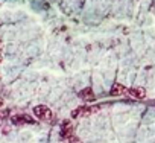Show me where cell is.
<instances>
[{"label": "cell", "mask_w": 155, "mask_h": 143, "mask_svg": "<svg viewBox=\"0 0 155 143\" xmlns=\"http://www.w3.org/2000/svg\"><path fill=\"white\" fill-rule=\"evenodd\" d=\"M34 114H35L37 117L43 119V120H50V119H52V111H50V108L46 107V105H37V107L34 108Z\"/></svg>", "instance_id": "1"}, {"label": "cell", "mask_w": 155, "mask_h": 143, "mask_svg": "<svg viewBox=\"0 0 155 143\" xmlns=\"http://www.w3.org/2000/svg\"><path fill=\"white\" fill-rule=\"evenodd\" d=\"M93 110L88 107V105H84V107H79V108H76L74 111H71V117L73 119H78V117H85L91 113Z\"/></svg>", "instance_id": "2"}, {"label": "cell", "mask_w": 155, "mask_h": 143, "mask_svg": "<svg viewBox=\"0 0 155 143\" xmlns=\"http://www.w3.org/2000/svg\"><path fill=\"white\" fill-rule=\"evenodd\" d=\"M11 120L15 125H20V123H34V119L29 117V116H26V114H15V116L11 117Z\"/></svg>", "instance_id": "3"}, {"label": "cell", "mask_w": 155, "mask_h": 143, "mask_svg": "<svg viewBox=\"0 0 155 143\" xmlns=\"http://www.w3.org/2000/svg\"><path fill=\"white\" fill-rule=\"evenodd\" d=\"M128 95L129 96H132L134 99H144L146 98V91L143 90V88H129L128 90Z\"/></svg>", "instance_id": "4"}, {"label": "cell", "mask_w": 155, "mask_h": 143, "mask_svg": "<svg viewBox=\"0 0 155 143\" xmlns=\"http://www.w3.org/2000/svg\"><path fill=\"white\" fill-rule=\"evenodd\" d=\"M125 93H128L126 87H123V85L119 84V82H116V84L113 85V88H111V95H113V96H120V95H125Z\"/></svg>", "instance_id": "5"}, {"label": "cell", "mask_w": 155, "mask_h": 143, "mask_svg": "<svg viewBox=\"0 0 155 143\" xmlns=\"http://www.w3.org/2000/svg\"><path fill=\"white\" fill-rule=\"evenodd\" d=\"M79 96H81L82 99H87V101H93V99H94V95H93L91 88H84V90H81Z\"/></svg>", "instance_id": "6"}, {"label": "cell", "mask_w": 155, "mask_h": 143, "mask_svg": "<svg viewBox=\"0 0 155 143\" xmlns=\"http://www.w3.org/2000/svg\"><path fill=\"white\" fill-rule=\"evenodd\" d=\"M70 134V123L68 122H64V125H62V131H61V135L62 137H67Z\"/></svg>", "instance_id": "7"}]
</instances>
